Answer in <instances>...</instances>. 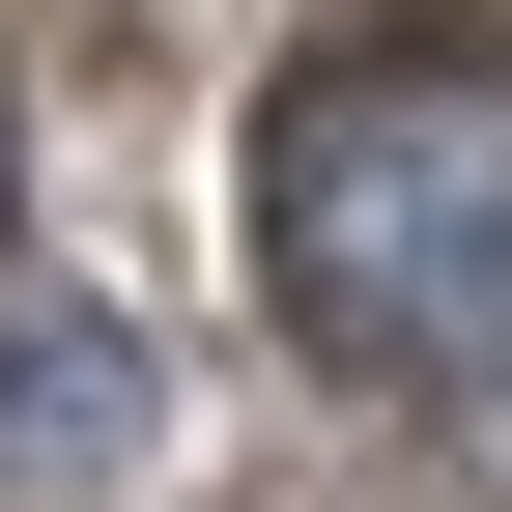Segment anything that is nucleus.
Segmentation results:
<instances>
[{
    "mask_svg": "<svg viewBox=\"0 0 512 512\" xmlns=\"http://www.w3.org/2000/svg\"><path fill=\"white\" fill-rule=\"evenodd\" d=\"M114 427H143V370H114L86 313H0V484H86Z\"/></svg>",
    "mask_w": 512,
    "mask_h": 512,
    "instance_id": "2",
    "label": "nucleus"
},
{
    "mask_svg": "<svg viewBox=\"0 0 512 512\" xmlns=\"http://www.w3.org/2000/svg\"><path fill=\"white\" fill-rule=\"evenodd\" d=\"M256 285L342 370H512V29L484 0L313 29V86L256 114Z\"/></svg>",
    "mask_w": 512,
    "mask_h": 512,
    "instance_id": "1",
    "label": "nucleus"
}]
</instances>
